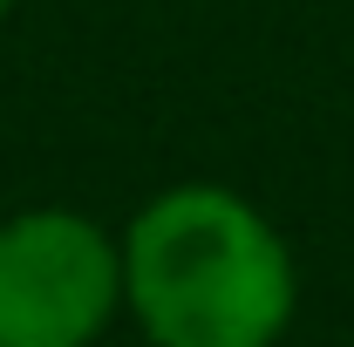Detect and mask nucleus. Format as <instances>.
I'll list each match as a JSON object with an SVG mask.
<instances>
[{
    "instance_id": "nucleus-1",
    "label": "nucleus",
    "mask_w": 354,
    "mask_h": 347,
    "mask_svg": "<svg viewBox=\"0 0 354 347\" xmlns=\"http://www.w3.org/2000/svg\"><path fill=\"white\" fill-rule=\"evenodd\" d=\"M123 320L143 347H279L300 320V259L259 198L184 177L116 232Z\"/></svg>"
},
{
    "instance_id": "nucleus-2",
    "label": "nucleus",
    "mask_w": 354,
    "mask_h": 347,
    "mask_svg": "<svg viewBox=\"0 0 354 347\" xmlns=\"http://www.w3.org/2000/svg\"><path fill=\"white\" fill-rule=\"evenodd\" d=\"M123 320V245L75 205L0 218V347H102Z\"/></svg>"
},
{
    "instance_id": "nucleus-3",
    "label": "nucleus",
    "mask_w": 354,
    "mask_h": 347,
    "mask_svg": "<svg viewBox=\"0 0 354 347\" xmlns=\"http://www.w3.org/2000/svg\"><path fill=\"white\" fill-rule=\"evenodd\" d=\"M14 7H21V0H0V21H7V14H14Z\"/></svg>"
}]
</instances>
